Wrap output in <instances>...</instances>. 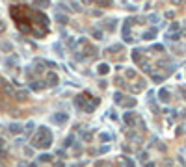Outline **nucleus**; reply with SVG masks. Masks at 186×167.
<instances>
[{
  "label": "nucleus",
  "mask_w": 186,
  "mask_h": 167,
  "mask_svg": "<svg viewBox=\"0 0 186 167\" xmlns=\"http://www.w3.org/2000/svg\"><path fill=\"white\" fill-rule=\"evenodd\" d=\"M50 141H52L50 132L46 130L45 126H41V128H39V132H37V134H35V137H34V145H35V147L45 149V147H49V145H50Z\"/></svg>",
  "instance_id": "f257e3e1"
},
{
  "label": "nucleus",
  "mask_w": 186,
  "mask_h": 167,
  "mask_svg": "<svg viewBox=\"0 0 186 167\" xmlns=\"http://www.w3.org/2000/svg\"><path fill=\"white\" fill-rule=\"evenodd\" d=\"M52 121L54 123H63V121H67V113H56V115H52Z\"/></svg>",
  "instance_id": "f03ea898"
},
{
  "label": "nucleus",
  "mask_w": 186,
  "mask_h": 167,
  "mask_svg": "<svg viewBox=\"0 0 186 167\" xmlns=\"http://www.w3.org/2000/svg\"><path fill=\"white\" fill-rule=\"evenodd\" d=\"M158 97H160V100H162V102H168V100H169V91H168V89H160Z\"/></svg>",
  "instance_id": "7ed1b4c3"
},
{
  "label": "nucleus",
  "mask_w": 186,
  "mask_h": 167,
  "mask_svg": "<svg viewBox=\"0 0 186 167\" xmlns=\"http://www.w3.org/2000/svg\"><path fill=\"white\" fill-rule=\"evenodd\" d=\"M97 69H99V74H106L108 71H110V67H108L106 63H100V65H99Z\"/></svg>",
  "instance_id": "20e7f679"
},
{
  "label": "nucleus",
  "mask_w": 186,
  "mask_h": 167,
  "mask_svg": "<svg viewBox=\"0 0 186 167\" xmlns=\"http://www.w3.org/2000/svg\"><path fill=\"white\" fill-rule=\"evenodd\" d=\"M58 84V76L56 74H49V85H56Z\"/></svg>",
  "instance_id": "39448f33"
},
{
  "label": "nucleus",
  "mask_w": 186,
  "mask_h": 167,
  "mask_svg": "<svg viewBox=\"0 0 186 167\" xmlns=\"http://www.w3.org/2000/svg\"><path fill=\"white\" fill-rule=\"evenodd\" d=\"M154 35H156V30H154V28H153V30H149V32H145V34H143V37H145V39H151V37H154Z\"/></svg>",
  "instance_id": "423d86ee"
},
{
  "label": "nucleus",
  "mask_w": 186,
  "mask_h": 167,
  "mask_svg": "<svg viewBox=\"0 0 186 167\" xmlns=\"http://www.w3.org/2000/svg\"><path fill=\"white\" fill-rule=\"evenodd\" d=\"M125 123L134 124V117H132V113H125Z\"/></svg>",
  "instance_id": "0eeeda50"
},
{
  "label": "nucleus",
  "mask_w": 186,
  "mask_h": 167,
  "mask_svg": "<svg viewBox=\"0 0 186 167\" xmlns=\"http://www.w3.org/2000/svg\"><path fill=\"white\" fill-rule=\"evenodd\" d=\"M11 132H13V134H19V132H21V126H19V124H11Z\"/></svg>",
  "instance_id": "6e6552de"
},
{
  "label": "nucleus",
  "mask_w": 186,
  "mask_h": 167,
  "mask_svg": "<svg viewBox=\"0 0 186 167\" xmlns=\"http://www.w3.org/2000/svg\"><path fill=\"white\" fill-rule=\"evenodd\" d=\"M37 7H41V6H49V0H37Z\"/></svg>",
  "instance_id": "1a4fd4ad"
},
{
  "label": "nucleus",
  "mask_w": 186,
  "mask_h": 167,
  "mask_svg": "<svg viewBox=\"0 0 186 167\" xmlns=\"http://www.w3.org/2000/svg\"><path fill=\"white\" fill-rule=\"evenodd\" d=\"M93 37H97V39H100V37H103V34H100V32H97V30H93Z\"/></svg>",
  "instance_id": "9d476101"
},
{
  "label": "nucleus",
  "mask_w": 186,
  "mask_h": 167,
  "mask_svg": "<svg viewBox=\"0 0 186 167\" xmlns=\"http://www.w3.org/2000/svg\"><path fill=\"white\" fill-rule=\"evenodd\" d=\"M127 76H128V78H134L136 73H134V71H127Z\"/></svg>",
  "instance_id": "9b49d317"
},
{
  "label": "nucleus",
  "mask_w": 186,
  "mask_h": 167,
  "mask_svg": "<svg viewBox=\"0 0 186 167\" xmlns=\"http://www.w3.org/2000/svg\"><path fill=\"white\" fill-rule=\"evenodd\" d=\"M4 30V24H2V22H0V32H2Z\"/></svg>",
  "instance_id": "f8f14e48"
},
{
  "label": "nucleus",
  "mask_w": 186,
  "mask_h": 167,
  "mask_svg": "<svg viewBox=\"0 0 186 167\" xmlns=\"http://www.w3.org/2000/svg\"><path fill=\"white\" fill-rule=\"evenodd\" d=\"M58 167H63V165H58Z\"/></svg>",
  "instance_id": "ddd939ff"
}]
</instances>
